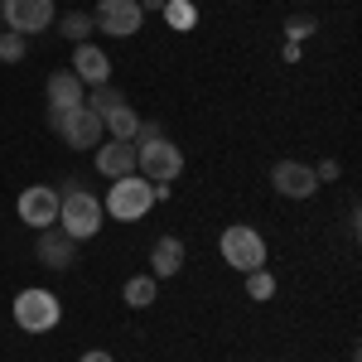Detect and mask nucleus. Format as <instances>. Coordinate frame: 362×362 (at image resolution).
Returning a JSON list of instances; mask_svg holds the SVG:
<instances>
[{
	"instance_id": "nucleus-1",
	"label": "nucleus",
	"mask_w": 362,
	"mask_h": 362,
	"mask_svg": "<svg viewBox=\"0 0 362 362\" xmlns=\"http://www.w3.org/2000/svg\"><path fill=\"white\" fill-rule=\"evenodd\" d=\"M155 198H160V184H150L140 174H121L112 189H107L102 208H107V218H116V223H136V218H145L155 208Z\"/></svg>"
},
{
	"instance_id": "nucleus-2",
	"label": "nucleus",
	"mask_w": 362,
	"mask_h": 362,
	"mask_svg": "<svg viewBox=\"0 0 362 362\" xmlns=\"http://www.w3.org/2000/svg\"><path fill=\"white\" fill-rule=\"evenodd\" d=\"M102 218H107L102 198L87 194V189H73V194L58 198V227H63L73 242H87V237H97V232H102Z\"/></svg>"
},
{
	"instance_id": "nucleus-3",
	"label": "nucleus",
	"mask_w": 362,
	"mask_h": 362,
	"mask_svg": "<svg viewBox=\"0 0 362 362\" xmlns=\"http://www.w3.org/2000/svg\"><path fill=\"white\" fill-rule=\"evenodd\" d=\"M58 319H63V305L54 290H20L15 295V324L25 334H49V329H58Z\"/></svg>"
},
{
	"instance_id": "nucleus-4",
	"label": "nucleus",
	"mask_w": 362,
	"mask_h": 362,
	"mask_svg": "<svg viewBox=\"0 0 362 362\" xmlns=\"http://www.w3.org/2000/svg\"><path fill=\"white\" fill-rule=\"evenodd\" d=\"M223 261L232 271H242V276H247V271H261V266H266V237L247 223H232L223 232Z\"/></svg>"
},
{
	"instance_id": "nucleus-5",
	"label": "nucleus",
	"mask_w": 362,
	"mask_h": 362,
	"mask_svg": "<svg viewBox=\"0 0 362 362\" xmlns=\"http://www.w3.org/2000/svg\"><path fill=\"white\" fill-rule=\"evenodd\" d=\"M49 126H54L68 150H97L102 145V116L87 112V107H73V112H54L49 107Z\"/></svg>"
},
{
	"instance_id": "nucleus-6",
	"label": "nucleus",
	"mask_w": 362,
	"mask_h": 362,
	"mask_svg": "<svg viewBox=\"0 0 362 362\" xmlns=\"http://www.w3.org/2000/svg\"><path fill=\"white\" fill-rule=\"evenodd\" d=\"M136 169L150 179V184H174V179L184 174V150H179L169 136L165 140H150V145H140Z\"/></svg>"
},
{
	"instance_id": "nucleus-7",
	"label": "nucleus",
	"mask_w": 362,
	"mask_h": 362,
	"mask_svg": "<svg viewBox=\"0 0 362 362\" xmlns=\"http://www.w3.org/2000/svg\"><path fill=\"white\" fill-rule=\"evenodd\" d=\"M92 25L102 34H112V39H131L145 25V10H140V0H102L92 10Z\"/></svg>"
},
{
	"instance_id": "nucleus-8",
	"label": "nucleus",
	"mask_w": 362,
	"mask_h": 362,
	"mask_svg": "<svg viewBox=\"0 0 362 362\" xmlns=\"http://www.w3.org/2000/svg\"><path fill=\"white\" fill-rule=\"evenodd\" d=\"M0 15H5V29H15V34H39V29L54 25V0H0Z\"/></svg>"
},
{
	"instance_id": "nucleus-9",
	"label": "nucleus",
	"mask_w": 362,
	"mask_h": 362,
	"mask_svg": "<svg viewBox=\"0 0 362 362\" xmlns=\"http://www.w3.org/2000/svg\"><path fill=\"white\" fill-rule=\"evenodd\" d=\"M15 213H20V223L34 227V232L54 227L58 223V189H49V184L25 189V194H20V203H15Z\"/></svg>"
},
{
	"instance_id": "nucleus-10",
	"label": "nucleus",
	"mask_w": 362,
	"mask_h": 362,
	"mask_svg": "<svg viewBox=\"0 0 362 362\" xmlns=\"http://www.w3.org/2000/svg\"><path fill=\"white\" fill-rule=\"evenodd\" d=\"M271 189H276L280 198H314L319 179H314V169L300 165V160H276V165H271Z\"/></svg>"
},
{
	"instance_id": "nucleus-11",
	"label": "nucleus",
	"mask_w": 362,
	"mask_h": 362,
	"mask_svg": "<svg viewBox=\"0 0 362 362\" xmlns=\"http://www.w3.org/2000/svg\"><path fill=\"white\" fill-rule=\"evenodd\" d=\"M34 256H39V266H49V271H68V266L78 261V242H73V237L54 223V227H44V232H39Z\"/></svg>"
},
{
	"instance_id": "nucleus-12",
	"label": "nucleus",
	"mask_w": 362,
	"mask_h": 362,
	"mask_svg": "<svg viewBox=\"0 0 362 362\" xmlns=\"http://www.w3.org/2000/svg\"><path fill=\"white\" fill-rule=\"evenodd\" d=\"M73 78H78L83 87L112 83V58L102 54L97 44H73Z\"/></svg>"
},
{
	"instance_id": "nucleus-13",
	"label": "nucleus",
	"mask_w": 362,
	"mask_h": 362,
	"mask_svg": "<svg viewBox=\"0 0 362 362\" xmlns=\"http://www.w3.org/2000/svg\"><path fill=\"white\" fill-rule=\"evenodd\" d=\"M136 155H140L136 140H107V145H97V174H107V179L136 174Z\"/></svg>"
},
{
	"instance_id": "nucleus-14",
	"label": "nucleus",
	"mask_w": 362,
	"mask_h": 362,
	"mask_svg": "<svg viewBox=\"0 0 362 362\" xmlns=\"http://www.w3.org/2000/svg\"><path fill=\"white\" fill-rule=\"evenodd\" d=\"M44 92H49V107H54V112H73V107H83V97H87V87L73 78V68H58V73H49Z\"/></svg>"
},
{
	"instance_id": "nucleus-15",
	"label": "nucleus",
	"mask_w": 362,
	"mask_h": 362,
	"mask_svg": "<svg viewBox=\"0 0 362 362\" xmlns=\"http://www.w3.org/2000/svg\"><path fill=\"white\" fill-rule=\"evenodd\" d=\"M150 266H155V280L179 276V266H184V242H179V237H160V242L150 247Z\"/></svg>"
},
{
	"instance_id": "nucleus-16",
	"label": "nucleus",
	"mask_w": 362,
	"mask_h": 362,
	"mask_svg": "<svg viewBox=\"0 0 362 362\" xmlns=\"http://www.w3.org/2000/svg\"><path fill=\"white\" fill-rule=\"evenodd\" d=\"M83 107H87V112H97V116H112L116 107H126V92L112 87V83H102V87H92V92L83 97Z\"/></svg>"
},
{
	"instance_id": "nucleus-17",
	"label": "nucleus",
	"mask_w": 362,
	"mask_h": 362,
	"mask_svg": "<svg viewBox=\"0 0 362 362\" xmlns=\"http://www.w3.org/2000/svg\"><path fill=\"white\" fill-rule=\"evenodd\" d=\"M92 15H87V10H68V15H63V20H58V34H63V39H68V44H87V34H92Z\"/></svg>"
},
{
	"instance_id": "nucleus-18",
	"label": "nucleus",
	"mask_w": 362,
	"mask_h": 362,
	"mask_svg": "<svg viewBox=\"0 0 362 362\" xmlns=\"http://www.w3.org/2000/svg\"><path fill=\"white\" fill-rule=\"evenodd\" d=\"M102 126L112 131V140H136V126H140V116L131 112V107H116L112 116H102Z\"/></svg>"
},
{
	"instance_id": "nucleus-19",
	"label": "nucleus",
	"mask_w": 362,
	"mask_h": 362,
	"mask_svg": "<svg viewBox=\"0 0 362 362\" xmlns=\"http://www.w3.org/2000/svg\"><path fill=\"white\" fill-rule=\"evenodd\" d=\"M155 276H131L126 280V305L131 309H145V305H155Z\"/></svg>"
},
{
	"instance_id": "nucleus-20",
	"label": "nucleus",
	"mask_w": 362,
	"mask_h": 362,
	"mask_svg": "<svg viewBox=\"0 0 362 362\" xmlns=\"http://www.w3.org/2000/svg\"><path fill=\"white\" fill-rule=\"evenodd\" d=\"M271 295H276V276H271L266 266H261V271H247V300L261 305V300H271Z\"/></svg>"
},
{
	"instance_id": "nucleus-21",
	"label": "nucleus",
	"mask_w": 362,
	"mask_h": 362,
	"mask_svg": "<svg viewBox=\"0 0 362 362\" xmlns=\"http://www.w3.org/2000/svg\"><path fill=\"white\" fill-rule=\"evenodd\" d=\"M29 54V39L15 34V29H0V63H20Z\"/></svg>"
},
{
	"instance_id": "nucleus-22",
	"label": "nucleus",
	"mask_w": 362,
	"mask_h": 362,
	"mask_svg": "<svg viewBox=\"0 0 362 362\" xmlns=\"http://www.w3.org/2000/svg\"><path fill=\"white\" fill-rule=\"evenodd\" d=\"M165 20L174 29H194L198 25V10L189 5V0H165Z\"/></svg>"
},
{
	"instance_id": "nucleus-23",
	"label": "nucleus",
	"mask_w": 362,
	"mask_h": 362,
	"mask_svg": "<svg viewBox=\"0 0 362 362\" xmlns=\"http://www.w3.org/2000/svg\"><path fill=\"white\" fill-rule=\"evenodd\" d=\"M150 140H165V126L160 121H140L136 126V145H150Z\"/></svg>"
},
{
	"instance_id": "nucleus-24",
	"label": "nucleus",
	"mask_w": 362,
	"mask_h": 362,
	"mask_svg": "<svg viewBox=\"0 0 362 362\" xmlns=\"http://www.w3.org/2000/svg\"><path fill=\"white\" fill-rule=\"evenodd\" d=\"M290 39H305V34H314V20H309V15H290Z\"/></svg>"
},
{
	"instance_id": "nucleus-25",
	"label": "nucleus",
	"mask_w": 362,
	"mask_h": 362,
	"mask_svg": "<svg viewBox=\"0 0 362 362\" xmlns=\"http://www.w3.org/2000/svg\"><path fill=\"white\" fill-rule=\"evenodd\" d=\"M314 179H319V184H324V179H338V160H319V165H314Z\"/></svg>"
},
{
	"instance_id": "nucleus-26",
	"label": "nucleus",
	"mask_w": 362,
	"mask_h": 362,
	"mask_svg": "<svg viewBox=\"0 0 362 362\" xmlns=\"http://www.w3.org/2000/svg\"><path fill=\"white\" fill-rule=\"evenodd\" d=\"M78 362H116V358H112V353H102V348H92V353H83Z\"/></svg>"
},
{
	"instance_id": "nucleus-27",
	"label": "nucleus",
	"mask_w": 362,
	"mask_h": 362,
	"mask_svg": "<svg viewBox=\"0 0 362 362\" xmlns=\"http://www.w3.org/2000/svg\"><path fill=\"white\" fill-rule=\"evenodd\" d=\"M140 10H165V0H140Z\"/></svg>"
},
{
	"instance_id": "nucleus-28",
	"label": "nucleus",
	"mask_w": 362,
	"mask_h": 362,
	"mask_svg": "<svg viewBox=\"0 0 362 362\" xmlns=\"http://www.w3.org/2000/svg\"><path fill=\"white\" fill-rule=\"evenodd\" d=\"M0 29H5V15H0Z\"/></svg>"
},
{
	"instance_id": "nucleus-29",
	"label": "nucleus",
	"mask_w": 362,
	"mask_h": 362,
	"mask_svg": "<svg viewBox=\"0 0 362 362\" xmlns=\"http://www.w3.org/2000/svg\"><path fill=\"white\" fill-rule=\"evenodd\" d=\"M353 362H358V353H353Z\"/></svg>"
}]
</instances>
